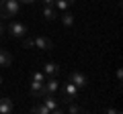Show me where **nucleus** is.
<instances>
[{
  "instance_id": "nucleus-1",
  "label": "nucleus",
  "mask_w": 123,
  "mask_h": 114,
  "mask_svg": "<svg viewBox=\"0 0 123 114\" xmlns=\"http://www.w3.org/2000/svg\"><path fill=\"white\" fill-rule=\"evenodd\" d=\"M21 10L18 0H0V18H12Z\"/></svg>"
},
{
  "instance_id": "nucleus-2",
  "label": "nucleus",
  "mask_w": 123,
  "mask_h": 114,
  "mask_svg": "<svg viewBox=\"0 0 123 114\" xmlns=\"http://www.w3.org/2000/svg\"><path fill=\"white\" fill-rule=\"evenodd\" d=\"M60 88H62V102L70 104V102L76 100V96H78V88H76L70 79H68V82H64V86H60Z\"/></svg>"
},
{
  "instance_id": "nucleus-3",
  "label": "nucleus",
  "mask_w": 123,
  "mask_h": 114,
  "mask_svg": "<svg viewBox=\"0 0 123 114\" xmlns=\"http://www.w3.org/2000/svg\"><path fill=\"white\" fill-rule=\"evenodd\" d=\"M8 33L12 37H17V39H23V37L29 35V26L25 25V22H18V21H12L8 25Z\"/></svg>"
},
{
  "instance_id": "nucleus-4",
  "label": "nucleus",
  "mask_w": 123,
  "mask_h": 114,
  "mask_svg": "<svg viewBox=\"0 0 123 114\" xmlns=\"http://www.w3.org/2000/svg\"><path fill=\"white\" fill-rule=\"evenodd\" d=\"M43 104H45V108L49 110V114H57V112H62V104L55 100V96L53 94H43Z\"/></svg>"
},
{
  "instance_id": "nucleus-5",
  "label": "nucleus",
  "mask_w": 123,
  "mask_h": 114,
  "mask_svg": "<svg viewBox=\"0 0 123 114\" xmlns=\"http://www.w3.org/2000/svg\"><path fill=\"white\" fill-rule=\"evenodd\" d=\"M53 43L51 39H47V37L43 35H35L33 37V49H39V51H51Z\"/></svg>"
},
{
  "instance_id": "nucleus-6",
  "label": "nucleus",
  "mask_w": 123,
  "mask_h": 114,
  "mask_svg": "<svg viewBox=\"0 0 123 114\" xmlns=\"http://www.w3.org/2000/svg\"><path fill=\"white\" fill-rule=\"evenodd\" d=\"M68 79H70V82L74 83L78 90H80V88H86V86H88V78L82 73V71H72V73L68 75Z\"/></svg>"
},
{
  "instance_id": "nucleus-7",
  "label": "nucleus",
  "mask_w": 123,
  "mask_h": 114,
  "mask_svg": "<svg viewBox=\"0 0 123 114\" xmlns=\"http://www.w3.org/2000/svg\"><path fill=\"white\" fill-rule=\"evenodd\" d=\"M60 90V79L57 78H45L43 82V94H55Z\"/></svg>"
},
{
  "instance_id": "nucleus-8",
  "label": "nucleus",
  "mask_w": 123,
  "mask_h": 114,
  "mask_svg": "<svg viewBox=\"0 0 123 114\" xmlns=\"http://www.w3.org/2000/svg\"><path fill=\"white\" fill-rule=\"evenodd\" d=\"M60 65L57 63H53V61H49V63H45L43 65V73H45V78H57L60 75Z\"/></svg>"
},
{
  "instance_id": "nucleus-9",
  "label": "nucleus",
  "mask_w": 123,
  "mask_h": 114,
  "mask_svg": "<svg viewBox=\"0 0 123 114\" xmlns=\"http://www.w3.org/2000/svg\"><path fill=\"white\" fill-rule=\"evenodd\" d=\"M29 90H31V94H33L35 98H41V96H43V83H41V82L31 79V82H29Z\"/></svg>"
},
{
  "instance_id": "nucleus-10",
  "label": "nucleus",
  "mask_w": 123,
  "mask_h": 114,
  "mask_svg": "<svg viewBox=\"0 0 123 114\" xmlns=\"http://www.w3.org/2000/svg\"><path fill=\"white\" fill-rule=\"evenodd\" d=\"M72 4H74V0H53V8H55L57 12H64V10H68Z\"/></svg>"
},
{
  "instance_id": "nucleus-11",
  "label": "nucleus",
  "mask_w": 123,
  "mask_h": 114,
  "mask_svg": "<svg viewBox=\"0 0 123 114\" xmlns=\"http://www.w3.org/2000/svg\"><path fill=\"white\" fill-rule=\"evenodd\" d=\"M12 112V100L10 98H2L0 100V114H8Z\"/></svg>"
},
{
  "instance_id": "nucleus-12",
  "label": "nucleus",
  "mask_w": 123,
  "mask_h": 114,
  "mask_svg": "<svg viewBox=\"0 0 123 114\" xmlns=\"http://www.w3.org/2000/svg\"><path fill=\"white\" fill-rule=\"evenodd\" d=\"M10 63H12V57H10V53L4 51V49H0V67H8Z\"/></svg>"
},
{
  "instance_id": "nucleus-13",
  "label": "nucleus",
  "mask_w": 123,
  "mask_h": 114,
  "mask_svg": "<svg viewBox=\"0 0 123 114\" xmlns=\"http://www.w3.org/2000/svg\"><path fill=\"white\" fill-rule=\"evenodd\" d=\"M43 18L45 21H55L57 18V10L53 6H43Z\"/></svg>"
},
{
  "instance_id": "nucleus-14",
  "label": "nucleus",
  "mask_w": 123,
  "mask_h": 114,
  "mask_svg": "<svg viewBox=\"0 0 123 114\" xmlns=\"http://www.w3.org/2000/svg\"><path fill=\"white\" fill-rule=\"evenodd\" d=\"M62 25L70 29V26L74 25V14H70L68 10H64V12H62Z\"/></svg>"
},
{
  "instance_id": "nucleus-15",
  "label": "nucleus",
  "mask_w": 123,
  "mask_h": 114,
  "mask_svg": "<svg viewBox=\"0 0 123 114\" xmlns=\"http://www.w3.org/2000/svg\"><path fill=\"white\" fill-rule=\"evenodd\" d=\"M31 79H35V82H45V73L43 71H33V75H31Z\"/></svg>"
},
{
  "instance_id": "nucleus-16",
  "label": "nucleus",
  "mask_w": 123,
  "mask_h": 114,
  "mask_svg": "<svg viewBox=\"0 0 123 114\" xmlns=\"http://www.w3.org/2000/svg\"><path fill=\"white\" fill-rule=\"evenodd\" d=\"M23 47L25 49H33V37H23Z\"/></svg>"
},
{
  "instance_id": "nucleus-17",
  "label": "nucleus",
  "mask_w": 123,
  "mask_h": 114,
  "mask_svg": "<svg viewBox=\"0 0 123 114\" xmlns=\"http://www.w3.org/2000/svg\"><path fill=\"white\" fill-rule=\"evenodd\" d=\"M68 112L78 114V112H84V108H82V106H76V104H72V102H70V106H68Z\"/></svg>"
},
{
  "instance_id": "nucleus-18",
  "label": "nucleus",
  "mask_w": 123,
  "mask_h": 114,
  "mask_svg": "<svg viewBox=\"0 0 123 114\" xmlns=\"http://www.w3.org/2000/svg\"><path fill=\"white\" fill-rule=\"evenodd\" d=\"M33 112H37V114H49V110L45 108V104H39V106L33 108Z\"/></svg>"
},
{
  "instance_id": "nucleus-19",
  "label": "nucleus",
  "mask_w": 123,
  "mask_h": 114,
  "mask_svg": "<svg viewBox=\"0 0 123 114\" xmlns=\"http://www.w3.org/2000/svg\"><path fill=\"white\" fill-rule=\"evenodd\" d=\"M121 79H123V71H121V67H119V69H117V82L121 83Z\"/></svg>"
},
{
  "instance_id": "nucleus-20",
  "label": "nucleus",
  "mask_w": 123,
  "mask_h": 114,
  "mask_svg": "<svg viewBox=\"0 0 123 114\" xmlns=\"http://www.w3.org/2000/svg\"><path fill=\"white\" fill-rule=\"evenodd\" d=\"M43 6H53V0H43Z\"/></svg>"
},
{
  "instance_id": "nucleus-21",
  "label": "nucleus",
  "mask_w": 123,
  "mask_h": 114,
  "mask_svg": "<svg viewBox=\"0 0 123 114\" xmlns=\"http://www.w3.org/2000/svg\"><path fill=\"white\" fill-rule=\"evenodd\" d=\"M18 2H21V4H33L35 0H18Z\"/></svg>"
},
{
  "instance_id": "nucleus-22",
  "label": "nucleus",
  "mask_w": 123,
  "mask_h": 114,
  "mask_svg": "<svg viewBox=\"0 0 123 114\" xmlns=\"http://www.w3.org/2000/svg\"><path fill=\"white\" fill-rule=\"evenodd\" d=\"M4 35V25H2V22H0V37Z\"/></svg>"
},
{
  "instance_id": "nucleus-23",
  "label": "nucleus",
  "mask_w": 123,
  "mask_h": 114,
  "mask_svg": "<svg viewBox=\"0 0 123 114\" xmlns=\"http://www.w3.org/2000/svg\"><path fill=\"white\" fill-rule=\"evenodd\" d=\"M0 86H2V78H0Z\"/></svg>"
},
{
  "instance_id": "nucleus-24",
  "label": "nucleus",
  "mask_w": 123,
  "mask_h": 114,
  "mask_svg": "<svg viewBox=\"0 0 123 114\" xmlns=\"http://www.w3.org/2000/svg\"><path fill=\"white\" fill-rule=\"evenodd\" d=\"M82 2H84V0H82Z\"/></svg>"
}]
</instances>
